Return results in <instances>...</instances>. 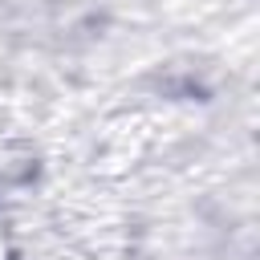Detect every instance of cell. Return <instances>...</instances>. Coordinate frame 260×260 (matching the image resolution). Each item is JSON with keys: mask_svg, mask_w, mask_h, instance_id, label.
<instances>
[{"mask_svg": "<svg viewBox=\"0 0 260 260\" xmlns=\"http://www.w3.org/2000/svg\"><path fill=\"white\" fill-rule=\"evenodd\" d=\"M0 260H8V256H4V236H0Z\"/></svg>", "mask_w": 260, "mask_h": 260, "instance_id": "cell-1", "label": "cell"}]
</instances>
